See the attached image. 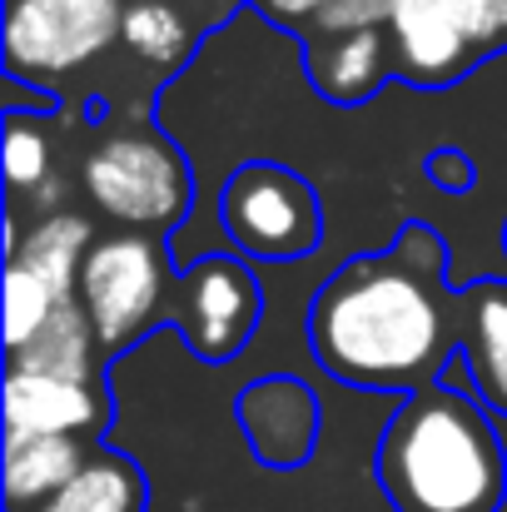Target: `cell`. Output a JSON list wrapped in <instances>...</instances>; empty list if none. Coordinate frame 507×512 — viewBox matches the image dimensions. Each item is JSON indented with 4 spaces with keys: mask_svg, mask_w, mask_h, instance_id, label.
<instances>
[{
    "mask_svg": "<svg viewBox=\"0 0 507 512\" xmlns=\"http://www.w3.org/2000/svg\"><path fill=\"white\" fill-rule=\"evenodd\" d=\"M309 353L343 388L418 393L458 358V289L448 244L428 224H403L393 249L338 264L309 304Z\"/></svg>",
    "mask_w": 507,
    "mask_h": 512,
    "instance_id": "1",
    "label": "cell"
},
{
    "mask_svg": "<svg viewBox=\"0 0 507 512\" xmlns=\"http://www.w3.org/2000/svg\"><path fill=\"white\" fill-rule=\"evenodd\" d=\"M373 473L393 512H498L507 453L493 413L448 378L408 393L383 423Z\"/></svg>",
    "mask_w": 507,
    "mask_h": 512,
    "instance_id": "2",
    "label": "cell"
},
{
    "mask_svg": "<svg viewBox=\"0 0 507 512\" xmlns=\"http://www.w3.org/2000/svg\"><path fill=\"white\" fill-rule=\"evenodd\" d=\"M80 179H85L90 204L130 234L165 239L169 229H179V219L189 214V199H194L189 160L155 125L110 130L90 150Z\"/></svg>",
    "mask_w": 507,
    "mask_h": 512,
    "instance_id": "3",
    "label": "cell"
},
{
    "mask_svg": "<svg viewBox=\"0 0 507 512\" xmlns=\"http://www.w3.org/2000/svg\"><path fill=\"white\" fill-rule=\"evenodd\" d=\"M393 70L413 90H448L507 50V0H388Z\"/></svg>",
    "mask_w": 507,
    "mask_h": 512,
    "instance_id": "4",
    "label": "cell"
},
{
    "mask_svg": "<svg viewBox=\"0 0 507 512\" xmlns=\"http://www.w3.org/2000/svg\"><path fill=\"white\" fill-rule=\"evenodd\" d=\"M125 10L130 0H5L0 10L5 80L45 90L85 70L115 40H125Z\"/></svg>",
    "mask_w": 507,
    "mask_h": 512,
    "instance_id": "5",
    "label": "cell"
},
{
    "mask_svg": "<svg viewBox=\"0 0 507 512\" xmlns=\"http://www.w3.org/2000/svg\"><path fill=\"white\" fill-rule=\"evenodd\" d=\"M219 224L239 259L299 264L324 244V204L319 189L289 165L249 160L219 189Z\"/></svg>",
    "mask_w": 507,
    "mask_h": 512,
    "instance_id": "6",
    "label": "cell"
},
{
    "mask_svg": "<svg viewBox=\"0 0 507 512\" xmlns=\"http://www.w3.org/2000/svg\"><path fill=\"white\" fill-rule=\"evenodd\" d=\"M80 309L100 353H125L165 319V244L155 234H105L80 269Z\"/></svg>",
    "mask_w": 507,
    "mask_h": 512,
    "instance_id": "7",
    "label": "cell"
},
{
    "mask_svg": "<svg viewBox=\"0 0 507 512\" xmlns=\"http://www.w3.org/2000/svg\"><path fill=\"white\" fill-rule=\"evenodd\" d=\"M174 289H179L174 324L204 363H229L249 348L264 314V294L239 254H204L199 264L179 269Z\"/></svg>",
    "mask_w": 507,
    "mask_h": 512,
    "instance_id": "8",
    "label": "cell"
},
{
    "mask_svg": "<svg viewBox=\"0 0 507 512\" xmlns=\"http://www.w3.org/2000/svg\"><path fill=\"white\" fill-rule=\"evenodd\" d=\"M110 423L105 383L60 378L45 368H5V448L40 438H85L95 443Z\"/></svg>",
    "mask_w": 507,
    "mask_h": 512,
    "instance_id": "9",
    "label": "cell"
},
{
    "mask_svg": "<svg viewBox=\"0 0 507 512\" xmlns=\"http://www.w3.org/2000/svg\"><path fill=\"white\" fill-rule=\"evenodd\" d=\"M234 418L244 428V443L249 453L274 468V473H289V468H304L319 448V433H324V418H319V393L304 383V378H289V373H269V378H254L239 403H234Z\"/></svg>",
    "mask_w": 507,
    "mask_h": 512,
    "instance_id": "10",
    "label": "cell"
},
{
    "mask_svg": "<svg viewBox=\"0 0 507 512\" xmlns=\"http://www.w3.org/2000/svg\"><path fill=\"white\" fill-rule=\"evenodd\" d=\"M304 65L314 90L329 105H363L378 95V85L393 70V35L388 25H368V30H348V35H304Z\"/></svg>",
    "mask_w": 507,
    "mask_h": 512,
    "instance_id": "11",
    "label": "cell"
},
{
    "mask_svg": "<svg viewBox=\"0 0 507 512\" xmlns=\"http://www.w3.org/2000/svg\"><path fill=\"white\" fill-rule=\"evenodd\" d=\"M458 358L478 403L507 418V279L458 289Z\"/></svg>",
    "mask_w": 507,
    "mask_h": 512,
    "instance_id": "12",
    "label": "cell"
},
{
    "mask_svg": "<svg viewBox=\"0 0 507 512\" xmlns=\"http://www.w3.org/2000/svg\"><path fill=\"white\" fill-rule=\"evenodd\" d=\"M90 453H95V443H85V438H40V443L5 448V512L45 508L60 488H70L80 478Z\"/></svg>",
    "mask_w": 507,
    "mask_h": 512,
    "instance_id": "13",
    "label": "cell"
},
{
    "mask_svg": "<svg viewBox=\"0 0 507 512\" xmlns=\"http://www.w3.org/2000/svg\"><path fill=\"white\" fill-rule=\"evenodd\" d=\"M90 249H95L90 219L75 214V209H55V214H45V219L25 234V244H20L10 259L30 264L65 304H75V299H80V269H85V254H90Z\"/></svg>",
    "mask_w": 507,
    "mask_h": 512,
    "instance_id": "14",
    "label": "cell"
},
{
    "mask_svg": "<svg viewBox=\"0 0 507 512\" xmlns=\"http://www.w3.org/2000/svg\"><path fill=\"white\" fill-rule=\"evenodd\" d=\"M145 493L150 488L135 458H125L120 448H95L80 478L35 512H145Z\"/></svg>",
    "mask_w": 507,
    "mask_h": 512,
    "instance_id": "15",
    "label": "cell"
},
{
    "mask_svg": "<svg viewBox=\"0 0 507 512\" xmlns=\"http://www.w3.org/2000/svg\"><path fill=\"white\" fill-rule=\"evenodd\" d=\"M100 343H95V329H90V319H85V309H80V299L75 304H65L55 319H50V329L40 334V339L30 343L25 353H15L10 363H20V368H45V373H60V378H80V383H100Z\"/></svg>",
    "mask_w": 507,
    "mask_h": 512,
    "instance_id": "16",
    "label": "cell"
},
{
    "mask_svg": "<svg viewBox=\"0 0 507 512\" xmlns=\"http://www.w3.org/2000/svg\"><path fill=\"white\" fill-rule=\"evenodd\" d=\"M65 309V299L20 259H5V353H25L50 329V319Z\"/></svg>",
    "mask_w": 507,
    "mask_h": 512,
    "instance_id": "17",
    "label": "cell"
},
{
    "mask_svg": "<svg viewBox=\"0 0 507 512\" xmlns=\"http://www.w3.org/2000/svg\"><path fill=\"white\" fill-rule=\"evenodd\" d=\"M125 45L150 65H179L189 55V25L165 0H130L125 10Z\"/></svg>",
    "mask_w": 507,
    "mask_h": 512,
    "instance_id": "18",
    "label": "cell"
},
{
    "mask_svg": "<svg viewBox=\"0 0 507 512\" xmlns=\"http://www.w3.org/2000/svg\"><path fill=\"white\" fill-rule=\"evenodd\" d=\"M5 179L15 194H30L50 179V140L25 110L5 115Z\"/></svg>",
    "mask_w": 507,
    "mask_h": 512,
    "instance_id": "19",
    "label": "cell"
},
{
    "mask_svg": "<svg viewBox=\"0 0 507 512\" xmlns=\"http://www.w3.org/2000/svg\"><path fill=\"white\" fill-rule=\"evenodd\" d=\"M423 174H428V184H438L448 194H468L478 184V160L468 150H458V145H443V150H433L423 160Z\"/></svg>",
    "mask_w": 507,
    "mask_h": 512,
    "instance_id": "20",
    "label": "cell"
},
{
    "mask_svg": "<svg viewBox=\"0 0 507 512\" xmlns=\"http://www.w3.org/2000/svg\"><path fill=\"white\" fill-rule=\"evenodd\" d=\"M329 5H334V0H259V10H264L269 20H284V25H309V20H319Z\"/></svg>",
    "mask_w": 507,
    "mask_h": 512,
    "instance_id": "21",
    "label": "cell"
},
{
    "mask_svg": "<svg viewBox=\"0 0 507 512\" xmlns=\"http://www.w3.org/2000/svg\"><path fill=\"white\" fill-rule=\"evenodd\" d=\"M503 254H507V219H503Z\"/></svg>",
    "mask_w": 507,
    "mask_h": 512,
    "instance_id": "22",
    "label": "cell"
}]
</instances>
